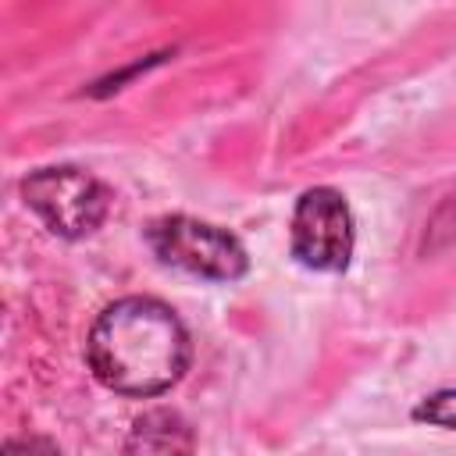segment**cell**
Listing matches in <instances>:
<instances>
[{"label": "cell", "instance_id": "6da1fadb", "mask_svg": "<svg viewBox=\"0 0 456 456\" xmlns=\"http://www.w3.org/2000/svg\"><path fill=\"white\" fill-rule=\"evenodd\" d=\"M93 374L121 395H160L189 367V331L157 299L128 296L107 306L89 331Z\"/></svg>", "mask_w": 456, "mask_h": 456}, {"label": "cell", "instance_id": "7a4b0ae2", "mask_svg": "<svg viewBox=\"0 0 456 456\" xmlns=\"http://www.w3.org/2000/svg\"><path fill=\"white\" fill-rule=\"evenodd\" d=\"M146 242L160 264L207 281H235L246 274V249L239 246V239L185 214L153 221L146 228Z\"/></svg>", "mask_w": 456, "mask_h": 456}, {"label": "cell", "instance_id": "3957f363", "mask_svg": "<svg viewBox=\"0 0 456 456\" xmlns=\"http://www.w3.org/2000/svg\"><path fill=\"white\" fill-rule=\"evenodd\" d=\"M21 196L39 221L64 239L96 232L110 207L107 189L78 167H39L21 182Z\"/></svg>", "mask_w": 456, "mask_h": 456}, {"label": "cell", "instance_id": "277c9868", "mask_svg": "<svg viewBox=\"0 0 456 456\" xmlns=\"http://www.w3.org/2000/svg\"><path fill=\"white\" fill-rule=\"evenodd\" d=\"M292 256L310 271H342L353 256V217L346 200L328 189H306L292 214Z\"/></svg>", "mask_w": 456, "mask_h": 456}, {"label": "cell", "instance_id": "5b68a950", "mask_svg": "<svg viewBox=\"0 0 456 456\" xmlns=\"http://www.w3.org/2000/svg\"><path fill=\"white\" fill-rule=\"evenodd\" d=\"M125 449L128 452H185V449H192V435L178 413L153 410L135 420Z\"/></svg>", "mask_w": 456, "mask_h": 456}, {"label": "cell", "instance_id": "8992f818", "mask_svg": "<svg viewBox=\"0 0 456 456\" xmlns=\"http://www.w3.org/2000/svg\"><path fill=\"white\" fill-rule=\"evenodd\" d=\"M413 417L424 420V424L456 431V388H445V392H435V395L420 399V403L413 406Z\"/></svg>", "mask_w": 456, "mask_h": 456}]
</instances>
